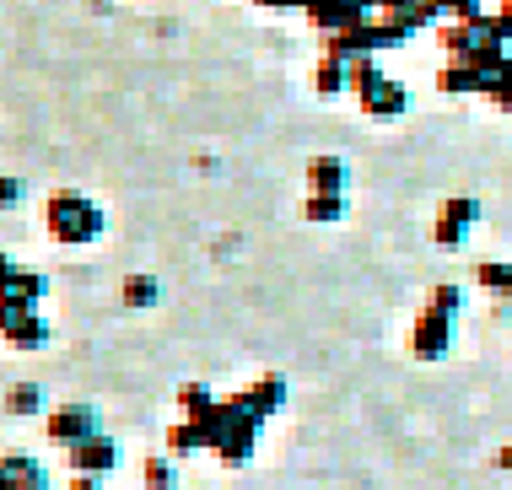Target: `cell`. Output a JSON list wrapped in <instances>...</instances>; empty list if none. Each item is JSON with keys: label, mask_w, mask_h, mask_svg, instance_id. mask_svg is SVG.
Here are the masks:
<instances>
[{"label": "cell", "mask_w": 512, "mask_h": 490, "mask_svg": "<svg viewBox=\"0 0 512 490\" xmlns=\"http://www.w3.org/2000/svg\"><path fill=\"white\" fill-rule=\"evenodd\" d=\"M0 340L11 350H44L49 324L38 318V307H27V302H0Z\"/></svg>", "instance_id": "277c9868"}, {"label": "cell", "mask_w": 512, "mask_h": 490, "mask_svg": "<svg viewBox=\"0 0 512 490\" xmlns=\"http://www.w3.org/2000/svg\"><path fill=\"white\" fill-rule=\"evenodd\" d=\"M108 227V216H103V205L92 200V194H81V189H54L49 200H44V232L54 237V243H65V248H87V243H98Z\"/></svg>", "instance_id": "6da1fadb"}, {"label": "cell", "mask_w": 512, "mask_h": 490, "mask_svg": "<svg viewBox=\"0 0 512 490\" xmlns=\"http://www.w3.org/2000/svg\"><path fill=\"white\" fill-rule=\"evenodd\" d=\"M496 469H502V474H512V442L502 447V453H496Z\"/></svg>", "instance_id": "7402d4cb"}, {"label": "cell", "mask_w": 512, "mask_h": 490, "mask_svg": "<svg viewBox=\"0 0 512 490\" xmlns=\"http://www.w3.org/2000/svg\"><path fill=\"white\" fill-rule=\"evenodd\" d=\"M38 410H44V388H38V383H17L6 394V415L27 420V415H38Z\"/></svg>", "instance_id": "9a60e30c"}, {"label": "cell", "mask_w": 512, "mask_h": 490, "mask_svg": "<svg viewBox=\"0 0 512 490\" xmlns=\"http://www.w3.org/2000/svg\"><path fill=\"white\" fill-rule=\"evenodd\" d=\"M302 221H318V227L345 221V194H308L302 200Z\"/></svg>", "instance_id": "7c38bea8"}, {"label": "cell", "mask_w": 512, "mask_h": 490, "mask_svg": "<svg viewBox=\"0 0 512 490\" xmlns=\"http://www.w3.org/2000/svg\"><path fill=\"white\" fill-rule=\"evenodd\" d=\"M178 480H173V458L168 453H151L146 458V490H173Z\"/></svg>", "instance_id": "e0dca14e"}, {"label": "cell", "mask_w": 512, "mask_h": 490, "mask_svg": "<svg viewBox=\"0 0 512 490\" xmlns=\"http://www.w3.org/2000/svg\"><path fill=\"white\" fill-rule=\"evenodd\" d=\"M313 92H318V97L351 92V65L335 60V54H324V60H318V70H313Z\"/></svg>", "instance_id": "8fae6325"}, {"label": "cell", "mask_w": 512, "mask_h": 490, "mask_svg": "<svg viewBox=\"0 0 512 490\" xmlns=\"http://www.w3.org/2000/svg\"><path fill=\"white\" fill-rule=\"evenodd\" d=\"M65 490H103V480H92V474H71V485Z\"/></svg>", "instance_id": "44dd1931"}, {"label": "cell", "mask_w": 512, "mask_h": 490, "mask_svg": "<svg viewBox=\"0 0 512 490\" xmlns=\"http://www.w3.org/2000/svg\"><path fill=\"white\" fill-rule=\"evenodd\" d=\"M17 200H22V184L17 178H0V210H11Z\"/></svg>", "instance_id": "d6986e66"}, {"label": "cell", "mask_w": 512, "mask_h": 490, "mask_svg": "<svg viewBox=\"0 0 512 490\" xmlns=\"http://www.w3.org/2000/svg\"><path fill=\"white\" fill-rule=\"evenodd\" d=\"M17 270H22V264H17V259H11V254H0V291H6V286H11V275H17Z\"/></svg>", "instance_id": "ffe728a7"}, {"label": "cell", "mask_w": 512, "mask_h": 490, "mask_svg": "<svg viewBox=\"0 0 512 490\" xmlns=\"http://www.w3.org/2000/svg\"><path fill=\"white\" fill-rule=\"evenodd\" d=\"M232 399H238L243 410L254 415L259 426H265V420H270V415L286 404V377H275V372H270V377H259V383H248L243 394H232Z\"/></svg>", "instance_id": "52a82bcc"}, {"label": "cell", "mask_w": 512, "mask_h": 490, "mask_svg": "<svg viewBox=\"0 0 512 490\" xmlns=\"http://www.w3.org/2000/svg\"><path fill=\"white\" fill-rule=\"evenodd\" d=\"M259 6H297V0H259Z\"/></svg>", "instance_id": "603a6c76"}, {"label": "cell", "mask_w": 512, "mask_h": 490, "mask_svg": "<svg viewBox=\"0 0 512 490\" xmlns=\"http://www.w3.org/2000/svg\"><path fill=\"white\" fill-rule=\"evenodd\" d=\"M475 221H480V200L453 194V200L437 210V221H432V243H437V248H464L469 232H475Z\"/></svg>", "instance_id": "5b68a950"}, {"label": "cell", "mask_w": 512, "mask_h": 490, "mask_svg": "<svg viewBox=\"0 0 512 490\" xmlns=\"http://www.w3.org/2000/svg\"><path fill=\"white\" fill-rule=\"evenodd\" d=\"M437 87L448 97H469V92H486L491 76H486V70H475V65H464V60H448V65H442V76H437Z\"/></svg>", "instance_id": "9c48e42d"}, {"label": "cell", "mask_w": 512, "mask_h": 490, "mask_svg": "<svg viewBox=\"0 0 512 490\" xmlns=\"http://www.w3.org/2000/svg\"><path fill=\"white\" fill-rule=\"evenodd\" d=\"M486 97H491V108H502V114H512V65L502 70V76L486 87Z\"/></svg>", "instance_id": "ac0fdd59"}, {"label": "cell", "mask_w": 512, "mask_h": 490, "mask_svg": "<svg viewBox=\"0 0 512 490\" xmlns=\"http://www.w3.org/2000/svg\"><path fill=\"white\" fill-rule=\"evenodd\" d=\"M0 490H49V474H44L38 458L6 453V458H0Z\"/></svg>", "instance_id": "ba28073f"}, {"label": "cell", "mask_w": 512, "mask_h": 490, "mask_svg": "<svg viewBox=\"0 0 512 490\" xmlns=\"http://www.w3.org/2000/svg\"><path fill=\"white\" fill-rule=\"evenodd\" d=\"M119 469V442L108 437H92V442H81L71 447V474H92V480H108V474Z\"/></svg>", "instance_id": "8992f818"}, {"label": "cell", "mask_w": 512, "mask_h": 490, "mask_svg": "<svg viewBox=\"0 0 512 490\" xmlns=\"http://www.w3.org/2000/svg\"><path fill=\"white\" fill-rule=\"evenodd\" d=\"M345 162L340 157H313L308 162V194H345Z\"/></svg>", "instance_id": "30bf717a"}, {"label": "cell", "mask_w": 512, "mask_h": 490, "mask_svg": "<svg viewBox=\"0 0 512 490\" xmlns=\"http://www.w3.org/2000/svg\"><path fill=\"white\" fill-rule=\"evenodd\" d=\"M464 307V291L459 286H437L432 297H426L421 318H415V334H410V350L415 361H442L453 345V318H459Z\"/></svg>", "instance_id": "7a4b0ae2"}, {"label": "cell", "mask_w": 512, "mask_h": 490, "mask_svg": "<svg viewBox=\"0 0 512 490\" xmlns=\"http://www.w3.org/2000/svg\"><path fill=\"white\" fill-rule=\"evenodd\" d=\"M44 431H49L54 447H65V453H71V447L103 437V420H98V410H92V404H60V410H49Z\"/></svg>", "instance_id": "3957f363"}, {"label": "cell", "mask_w": 512, "mask_h": 490, "mask_svg": "<svg viewBox=\"0 0 512 490\" xmlns=\"http://www.w3.org/2000/svg\"><path fill=\"white\" fill-rule=\"evenodd\" d=\"M157 302H162L157 275H124V307H157Z\"/></svg>", "instance_id": "5bb4252c"}, {"label": "cell", "mask_w": 512, "mask_h": 490, "mask_svg": "<svg viewBox=\"0 0 512 490\" xmlns=\"http://www.w3.org/2000/svg\"><path fill=\"white\" fill-rule=\"evenodd\" d=\"M189 453H205L200 420H178V426L168 431V458H189Z\"/></svg>", "instance_id": "4fadbf2b"}, {"label": "cell", "mask_w": 512, "mask_h": 490, "mask_svg": "<svg viewBox=\"0 0 512 490\" xmlns=\"http://www.w3.org/2000/svg\"><path fill=\"white\" fill-rule=\"evenodd\" d=\"M475 286L491 291V297H507V291H512V259H507V264H480V270H475Z\"/></svg>", "instance_id": "2e32d148"}, {"label": "cell", "mask_w": 512, "mask_h": 490, "mask_svg": "<svg viewBox=\"0 0 512 490\" xmlns=\"http://www.w3.org/2000/svg\"><path fill=\"white\" fill-rule=\"evenodd\" d=\"M200 490H211V485H200Z\"/></svg>", "instance_id": "cb8c5ba5"}]
</instances>
